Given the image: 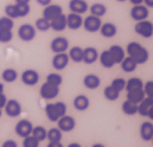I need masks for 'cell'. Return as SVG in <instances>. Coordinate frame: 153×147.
I'll return each instance as SVG.
<instances>
[{"mask_svg": "<svg viewBox=\"0 0 153 147\" xmlns=\"http://www.w3.org/2000/svg\"><path fill=\"white\" fill-rule=\"evenodd\" d=\"M68 60H70L68 54H65V53H56L52 60V65L54 69L61 71V69H64L68 65Z\"/></svg>", "mask_w": 153, "mask_h": 147, "instance_id": "cell-13", "label": "cell"}, {"mask_svg": "<svg viewBox=\"0 0 153 147\" xmlns=\"http://www.w3.org/2000/svg\"><path fill=\"white\" fill-rule=\"evenodd\" d=\"M13 27H14V21L11 18H8L7 16L0 18V29H10L11 31Z\"/></svg>", "mask_w": 153, "mask_h": 147, "instance_id": "cell-41", "label": "cell"}, {"mask_svg": "<svg viewBox=\"0 0 153 147\" xmlns=\"http://www.w3.org/2000/svg\"><path fill=\"white\" fill-rule=\"evenodd\" d=\"M22 139H24V142H22V147H39L40 142L35 139L32 135L25 136V137H22Z\"/></svg>", "mask_w": 153, "mask_h": 147, "instance_id": "cell-39", "label": "cell"}, {"mask_svg": "<svg viewBox=\"0 0 153 147\" xmlns=\"http://www.w3.org/2000/svg\"><path fill=\"white\" fill-rule=\"evenodd\" d=\"M46 133H48V131L43 126H35V128H32V132H31V135L36 140H39V142L46 140Z\"/></svg>", "mask_w": 153, "mask_h": 147, "instance_id": "cell-34", "label": "cell"}, {"mask_svg": "<svg viewBox=\"0 0 153 147\" xmlns=\"http://www.w3.org/2000/svg\"><path fill=\"white\" fill-rule=\"evenodd\" d=\"M149 17V8L142 4H137L131 8V18L134 21H142Z\"/></svg>", "mask_w": 153, "mask_h": 147, "instance_id": "cell-8", "label": "cell"}, {"mask_svg": "<svg viewBox=\"0 0 153 147\" xmlns=\"http://www.w3.org/2000/svg\"><path fill=\"white\" fill-rule=\"evenodd\" d=\"M88 3L85 0H71L70 1V10L71 13H76V14H84L88 11Z\"/></svg>", "mask_w": 153, "mask_h": 147, "instance_id": "cell-17", "label": "cell"}, {"mask_svg": "<svg viewBox=\"0 0 153 147\" xmlns=\"http://www.w3.org/2000/svg\"><path fill=\"white\" fill-rule=\"evenodd\" d=\"M18 36L22 42H31V40L35 39L36 36V31H35V27L31 24H24L18 28Z\"/></svg>", "mask_w": 153, "mask_h": 147, "instance_id": "cell-4", "label": "cell"}, {"mask_svg": "<svg viewBox=\"0 0 153 147\" xmlns=\"http://www.w3.org/2000/svg\"><path fill=\"white\" fill-rule=\"evenodd\" d=\"M45 112H46L48 119L49 121H52V122H57V119L60 118V115H59V112H57V110H56L54 103L46 104V107H45Z\"/></svg>", "mask_w": 153, "mask_h": 147, "instance_id": "cell-28", "label": "cell"}, {"mask_svg": "<svg viewBox=\"0 0 153 147\" xmlns=\"http://www.w3.org/2000/svg\"><path fill=\"white\" fill-rule=\"evenodd\" d=\"M67 28V21H65V16L64 14H60V16H57L56 18H53L50 21V29L56 32H61L64 31Z\"/></svg>", "mask_w": 153, "mask_h": 147, "instance_id": "cell-18", "label": "cell"}, {"mask_svg": "<svg viewBox=\"0 0 153 147\" xmlns=\"http://www.w3.org/2000/svg\"><path fill=\"white\" fill-rule=\"evenodd\" d=\"M105 97L109 101H116L118 97H120V92L116 90L114 88H111V86H107V88H105Z\"/></svg>", "mask_w": 153, "mask_h": 147, "instance_id": "cell-36", "label": "cell"}, {"mask_svg": "<svg viewBox=\"0 0 153 147\" xmlns=\"http://www.w3.org/2000/svg\"><path fill=\"white\" fill-rule=\"evenodd\" d=\"M142 90H143L145 96H148V97H152V95H153V82H152V81H148L146 83H143V86H142Z\"/></svg>", "mask_w": 153, "mask_h": 147, "instance_id": "cell-44", "label": "cell"}, {"mask_svg": "<svg viewBox=\"0 0 153 147\" xmlns=\"http://www.w3.org/2000/svg\"><path fill=\"white\" fill-rule=\"evenodd\" d=\"M100 25H102V21L99 17H95V16H88L86 18H85L84 21H82V27H84L85 29L88 32H97L99 31V28H100Z\"/></svg>", "mask_w": 153, "mask_h": 147, "instance_id": "cell-7", "label": "cell"}, {"mask_svg": "<svg viewBox=\"0 0 153 147\" xmlns=\"http://www.w3.org/2000/svg\"><path fill=\"white\" fill-rule=\"evenodd\" d=\"M39 93H40V97L43 100H53L59 96L60 89H59V86H54V85H50V83H48V82H45V83L40 86Z\"/></svg>", "mask_w": 153, "mask_h": 147, "instance_id": "cell-2", "label": "cell"}, {"mask_svg": "<svg viewBox=\"0 0 153 147\" xmlns=\"http://www.w3.org/2000/svg\"><path fill=\"white\" fill-rule=\"evenodd\" d=\"M150 108H153V99H152V97L145 96V97H143V100L138 104V114H139V115H142V117H146Z\"/></svg>", "mask_w": 153, "mask_h": 147, "instance_id": "cell-20", "label": "cell"}, {"mask_svg": "<svg viewBox=\"0 0 153 147\" xmlns=\"http://www.w3.org/2000/svg\"><path fill=\"white\" fill-rule=\"evenodd\" d=\"M57 128L61 132H71L75 128V118L71 115H63L57 119Z\"/></svg>", "mask_w": 153, "mask_h": 147, "instance_id": "cell-5", "label": "cell"}, {"mask_svg": "<svg viewBox=\"0 0 153 147\" xmlns=\"http://www.w3.org/2000/svg\"><path fill=\"white\" fill-rule=\"evenodd\" d=\"M32 122L28 121V119H21L18 121L16 125V133L20 137H25V136L31 135V132H32Z\"/></svg>", "mask_w": 153, "mask_h": 147, "instance_id": "cell-10", "label": "cell"}, {"mask_svg": "<svg viewBox=\"0 0 153 147\" xmlns=\"http://www.w3.org/2000/svg\"><path fill=\"white\" fill-rule=\"evenodd\" d=\"M135 32L138 35L143 36V38H152L153 35V24L148 20L137 21L135 24Z\"/></svg>", "mask_w": 153, "mask_h": 147, "instance_id": "cell-3", "label": "cell"}, {"mask_svg": "<svg viewBox=\"0 0 153 147\" xmlns=\"http://www.w3.org/2000/svg\"><path fill=\"white\" fill-rule=\"evenodd\" d=\"M17 4H29V0H16Z\"/></svg>", "mask_w": 153, "mask_h": 147, "instance_id": "cell-51", "label": "cell"}, {"mask_svg": "<svg viewBox=\"0 0 153 147\" xmlns=\"http://www.w3.org/2000/svg\"><path fill=\"white\" fill-rule=\"evenodd\" d=\"M6 103H7V97H6V95L1 92V93H0V108H4Z\"/></svg>", "mask_w": 153, "mask_h": 147, "instance_id": "cell-47", "label": "cell"}, {"mask_svg": "<svg viewBox=\"0 0 153 147\" xmlns=\"http://www.w3.org/2000/svg\"><path fill=\"white\" fill-rule=\"evenodd\" d=\"M35 28H36L38 31H42V32L49 31V29H50V21L43 18V17H40V18L36 20V22H35Z\"/></svg>", "mask_w": 153, "mask_h": 147, "instance_id": "cell-37", "label": "cell"}, {"mask_svg": "<svg viewBox=\"0 0 153 147\" xmlns=\"http://www.w3.org/2000/svg\"><path fill=\"white\" fill-rule=\"evenodd\" d=\"M110 54H111V57H113L114 63L116 64H120L121 61H123V58L125 57V52L124 49L121 47V46H118V44H114V46H111V47L109 49Z\"/></svg>", "mask_w": 153, "mask_h": 147, "instance_id": "cell-23", "label": "cell"}, {"mask_svg": "<svg viewBox=\"0 0 153 147\" xmlns=\"http://www.w3.org/2000/svg\"><path fill=\"white\" fill-rule=\"evenodd\" d=\"M82 52H84V49L82 47H79V46H74V47L70 49L68 58L73 60L74 63H82Z\"/></svg>", "mask_w": 153, "mask_h": 147, "instance_id": "cell-29", "label": "cell"}, {"mask_svg": "<svg viewBox=\"0 0 153 147\" xmlns=\"http://www.w3.org/2000/svg\"><path fill=\"white\" fill-rule=\"evenodd\" d=\"M99 31H100L103 38H113L117 33V27L114 24H111V22H106V24L100 25Z\"/></svg>", "mask_w": 153, "mask_h": 147, "instance_id": "cell-22", "label": "cell"}, {"mask_svg": "<svg viewBox=\"0 0 153 147\" xmlns=\"http://www.w3.org/2000/svg\"><path fill=\"white\" fill-rule=\"evenodd\" d=\"M121 69L124 72H134L135 69H137V67H138V64L135 63V60L134 58H131V57H124L123 58V61H121Z\"/></svg>", "mask_w": 153, "mask_h": 147, "instance_id": "cell-26", "label": "cell"}, {"mask_svg": "<svg viewBox=\"0 0 153 147\" xmlns=\"http://www.w3.org/2000/svg\"><path fill=\"white\" fill-rule=\"evenodd\" d=\"M74 108L78 111H85L89 108V99L85 95H78L74 99Z\"/></svg>", "mask_w": 153, "mask_h": 147, "instance_id": "cell-21", "label": "cell"}, {"mask_svg": "<svg viewBox=\"0 0 153 147\" xmlns=\"http://www.w3.org/2000/svg\"><path fill=\"white\" fill-rule=\"evenodd\" d=\"M54 106H56V110L57 112H59V115L63 117L67 114V106H65V103H63V101H57V103H54Z\"/></svg>", "mask_w": 153, "mask_h": 147, "instance_id": "cell-45", "label": "cell"}, {"mask_svg": "<svg viewBox=\"0 0 153 147\" xmlns=\"http://www.w3.org/2000/svg\"><path fill=\"white\" fill-rule=\"evenodd\" d=\"M48 147H64L61 144V142H49Z\"/></svg>", "mask_w": 153, "mask_h": 147, "instance_id": "cell-48", "label": "cell"}, {"mask_svg": "<svg viewBox=\"0 0 153 147\" xmlns=\"http://www.w3.org/2000/svg\"><path fill=\"white\" fill-rule=\"evenodd\" d=\"M84 86L86 89H91V90H95L100 86V78L95 74H88V75L84 78Z\"/></svg>", "mask_w": 153, "mask_h": 147, "instance_id": "cell-19", "label": "cell"}, {"mask_svg": "<svg viewBox=\"0 0 153 147\" xmlns=\"http://www.w3.org/2000/svg\"><path fill=\"white\" fill-rule=\"evenodd\" d=\"M92 147H106V146L105 144H102V143H95Z\"/></svg>", "mask_w": 153, "mask_h": 147, "instance_id": "cell-54", "label": "cell"}, {"mask_svg": "<svg viewBox=\"0 0 153 147\" xmlns=\"http://www.w3.org/2000/svg\"><path fill=\"white\" fill-rule=\"evenodd\" d=\"M121 108H123V112H124L125 115H135V114H138V104L132 103L129 100L124 101Z\"/></svg>", "mask_w": 153, "mask_h": 147, "instance_id": "cell-30", "label": "cell"}, {"mask_svg": "<svg viewBox=\"0 0 153 147\" xmlns=\"http://www.w3.org/2000/svg\"><path fill=\"white\" fill-rule=\"evenodd\" d=\"M97 60L100 61L102 67H105V68H113L114 64H116L109 50H105V52H102V54L99 56V58H97Z\"/></svg>", "mask_w": 153, "mask_h": 147, "instance_id": "cell-25", "label": "cell"}, {"mask_svg": "<svg viewBox=\"0 0 153 147\" xmlns=\"http://www.w3.org/2000/svg\"><path fill=\"white\" fill-rule=\"evenodd\" d=\"M60 14H63V8H61V6H59V4H48V6H45L43 8V18H46V20L52 21L53 18H56L57 16H60Z\"/></svg>", "mask_w": 153, "mask_h": 147, "instance_id": "cell-12", "label": "cell"}, {"mask_svg": "<svg viewBox=\"0 0 153 147\" xmlns=\"http://www.w3.org/2000/svg\"><path fill=\"white\" fill-rule=\"evenodd\" d=\"M143 3H146V7L148 8L153 7V0H143Z\"/></svg>", "mask_w": 153, "mask_h": 147, "instance_id": "cell-50", "label": "cell"}, {"mask_svg": "<svg viewBox=\"0 0 153 147\" xmlns=\"http://www.w3.org/2000/svg\"><path fill=\"white\" fill-rule=\"evenodd\" d=\"M131 3L134 4V6H137V4H142L143 3V0H129Z\"/></svg>", "mask_w": 153, "mask_h": 147, "instance_id": "cell-52", "label": "cell"}, {"mask_svg": "<svg viewBox=\"0 0 153 147\" xmlns=\"http://www.w3.org/2000/svg\"><path fill=\"white\" fill-rule=\"evenodd\" d=\"M46 82L60 88V85L63 83V76H61L60 74H57V72H52V74H49V75L46 76Z\"/></svg>", "mask_w": 153, "mask_h": 147, "instance_id": "cell-35", "label": "cell"}, {"mask_svg": "<svg viewBox=\"0 0 153 147\" xmlns=\"http://www.w3.org/2000/svg\"><path fill=\"white\" fill-rule=\"evenodd\" d=\"M46 139L49 142H61L63 139V132L59 129V128H52L49 129L48 133H46Z\"/></svg>", "mask_w": 153, "mask_h": 147, "instance_id": "cell-31", "label": "cell"}, {"mask_svg": "<svg viewBox=\"0 0 153 147\" xmlns=\"http://www.w3.org/2000/svg\"><path fill=\"white\" fill-rule=\"evenodd\" d=\"M17 78H18V72L14 69V68H6L3 72H1V79L7 83H13L16 82Z\"/></svg>", "mask_w": 153, "mask_h": 147, "instance_id": "cell-27", "label": "cell"}, {"mask_svg": "<svg viewBox=\"0 0 153 147\" xmlns=\"http://www.w3.org/2000/svg\"><path fill=\"white\" fill-rule=\"evenodd\" d=\"M4 111H6V114H7L8 117L17 118V117L21 115L22 108H21V104L18 100H7V103L4 106Z\"/></svg>", "mask_w": 153, "mask_h": 147, "instance_id": "cell-6", "label": "cell"}, {"mask_svg": "<svg viewBox=\"0 0 153 147\" xmlns=\"http://www.w3.org/2000/svg\"><path fill=\"white\" fill-rule=\"evenodd\" d=\"M13 39V32L10 29H0V43H8Z\"/></svg>", "mask_w": 153, "mask_h": 147, "instance_id": "cell-40", "label": "cell"}, {"mask_svg": "<svg viewBox=\"0 0 153 147\" xmlns=\"http://www.w3.org/2000/svg\"><path fill=\"white\" fill-rule=\"evenodd\" d=\"M36 1L40 4V6H43V7H45V6H48V4L52 3V0H36Z\"/></svg>", "mask_w": 153, "mask_h": 147, "instance_id": "cell-49", "label": "cell"}, {"mask_svg": "<svg viewBox=\"0 0 153 147\" xmlns=\"http://www.w3.org/2000/svg\"><path fill=\"white\" fill-rule=\"evenodd\" d=\"M110 86L121 93L123 90H125V79H123V78H116V79H113V82L110 83Z\"/></svg>", "mask_w": 153, "mask_h": 147, "instance_id": "cell-42", "label": "cell"}, {"mask_svg": "<svg viewBox=\"0 0 153 147\" xmlns=\"http://www.w3.org/2000/svg\"><path fill=\"white\" fill-rule=\"evenodd\" d=\"M118 1H125V0H118Z\"/></svg>", "mask_w": 153, "mask_h": 147, "instance_id": "cell-57", "label": "cell"}, {"mask_svg": "<svg viewBox=\"0 0 153 147\" xmlns=\"http://www.w3.org/2000/svg\"><path fill=\"white\" fill-rule=\"evenodd\" d=\"M50 49L52 52L56 54V53H65L68 50V40L63 38V36H59V38H54L50 43Z\"/></svg>", "mask_w": 153, "mask_h": 147, "instance_id": "cell-9", "label": "cell"}, {"mask_svg": "<svg viewBox=\"0 0 153 147\" xmlns=\"http://www.w3.org/2000/svg\"><path fill=\"white\" fill-rule=\"evenodd\" d=\"M139 135H141L142 140L145 142H150L153 139V123L152 121H146L141 125L139 128Z\"/></svg>", "mask_w": 153, "mask_h": 147, "instance_id": "cell-15", "label": "cell"}, {"mask_svg": "<svg viewBox=\"0 0 153 147\" xmlns=\"http://www.w3.org/2000/svg\"><path fill=\"white\" fill-rule=\"evenodd\" d=\"M67 147H82V146H81L79 143H70Z\"/></svg>", "mask_w": 153, "mask_h": 147, "instance_id": "cell-53", "label": "cell"}, {"mask_svg": "<svg viewBox=\"0 0 153 147\" xmlns=\"http://www.w3.org/2000/svg\"><path fill=\"white\" fill-rule=\"evenodd\" d=\"M1 92H4V85L0 82V93H1Z\"/></svg>", "mask_w": 153, "mask_h": 147, "instance_id": "cell-55", "label": "cell"}, {"mask_svg": "<svg viewBox=\"0 0 153 147\" xmlns=\"http://www.w3.org/2000/svg\"><path fill=\"white\" fill-rule=\"evenodd\" d=\"M65 21H67V27L70 29H79L82 27V17L81 14H76V13H71L68 16H65Z\"/></svg>", "mask_w": 153, "mask_h": 147, "instance_id": "cell-16", "label": "cell"}, {"mask_svg": "<svg viewBox=\"0 0 153 147\" xmlns=\"http://www.w3.org/2000/svg\"><path fill=\"white\" fill-rule=\"evenodd\" d=\"M106 13H107V8H106L105 4L95 3V4H92V6H91V14H92V16L102 18V17L105 16Z\"/></svg>", "mask_w": 153, "mask_h": 147, "instance_id": "cell-32", "label": "cell"}, {"mask_svg": "<svg viewBox=\"0 0 153 147\" xmlns=\"http://www.w3.org/2000/svg\"><path fill=\"white\" fill-rule=\"evenodd\" d=\"M143 82L141 81V78H131V79L125 81V90H134V89H142Z\"/></svg>", "mask_w": 153, "mask_h": 147, "instance_id": "cell-33", "label": "cell"}, {"mask_svg": "<svg viewBox=\"0 0 153 147\" xmlns=\"http://www.w3.org/2000/svg\"><path fill=\"white\" fill-rule=\"evenodd\" d=\"M1 147H18V146H17L16 140L8 139V140H6V142H3V144H1Z\"/></svg>", "mask_w": 153, "mask_h": 147, "instance_id": "cell-46", "label": "cell"}, {"mask_svg": "<svg viewBox=\"0 0 153 147\" xmlns=\"http://www.w3.org/2000/svg\"><path fill=\"white\" fill-rule=\"evenodd\" d=\"M127 54L131 58L135 60L137 64H145L149 60V52L142 44L137 43V42L128 43V46H127Z\"/></svg>", "mask_w": 153, "mask_h": 147, "instance_id": "cell-1", "label": "cell"}, {"mask_svg": "<svg viewBox=\"0 0 153 147\" xmlns=\"http://www.w3.org/2000/svg\"><path fill=\"white\" fill-rule=\"evenodd\" d=\"M4 13H6V16H7L8 18H11V20L18 18V13H17V6L16 4H7L6 8H4Z\"/></svg>", "mask_w": 153, "mask_h": 147, "instance_id": "cell-38", "label": "cell"}, {"mask_svg": "<svg viewBox=\"0 0 153 147\" xmlns=\"http://www.w3.org/2000/svg\"><path fill=\"white\" fill-rule=\"evenodd\" d=\"M97 58H99V53H97V50L95 47L84 49V52H82V63L91 65V64L96 63Z\"/></svg>", "mask_w": 153, "mask_h": 147, "instance_id": "cell-14", "label": "cell"}, {"mask_svg": "<svg viewBox=\"0 0 153 147\" xmlns=\"http://www.w3.org/2000/svg\"><path fill=\"white\" fill-rule=\"evenodd\" d=\"M17 13H18V18L20 17H27L31 11V8H29V4H17Z\"/></svg>", "mask_w": 153, "mask_h": 147, "instance_id": "cell-43", "label": "cell"}, {"mask_svg": "<svg viewBox=\"0 0 153 147\" xmlns=\"http://www.w3.org/2000/svg\"><path fill=\"white\" fill-rule=\"evenodd\" d=\"M145 97V93L142 89H134V90H128L127 92V100L132 101L135 104H139Z\"/></svg>", "mask_w": 153, "mask_h": 147, "instance_id": "cell-24", "label": "cell"}, {"mask_svg": "<svg viewBox=\"0 0 153 147\" xmlns=\"http://www.w3.org/2000/svg\"><path fill=\"white\" fill-rule=\"evenodd\" d=\"M1 110H3V108H0V117H1Z\"/></svg>", "mask_w": 153, "mask_h": 147, "instance_id": "cell-56", "label": "cell"}, {"mask_svg": "<svg viewBox=\"0 0 153 147\" xmlns=\"http://www.w3.org/2000/svg\"><path fill=\"white\" fill-rule=\"evenodd\" d=\"M21 81L27 86H33L39 82V74L35 69H25L21 75Z\"/></svg>", "mask_w": 153, "mask_h": 147, "instance_id": "cell-11", "label": "cell"}]
</instances>
